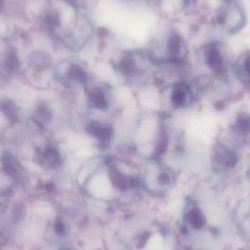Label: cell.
Listing matches in <instances>:
<instances>
[{"label":"cell","mask_w":250,"mask_h":250,"mask_svg":"<svg viewBox=\"0 0 250 250\" xmlns=\"http://www.w3.org/2000/svg\"><path fill=\"white\" fill-rule=\"evenodd\" d=\"M206 63L214 73L223 75L226 71V63L221 48L217 45H211L206 51Z\"/></svg>","instance_id":"cell-1"},{"label":"cell","mask_w":250,"mask_h":250,"mask_svg":"<svg viewBox=\"0 0 250 250\" xmlns=\"http://www.w3.org/2000/svg\"><path fill=\"white\" fill-rule=\"evenodd\" d=\"M42 161L48 167H54L60 163V156L57 150L52 147L47 148L42 156Z\"/></svg>","instance_id":"cell-9"},{"label":"cell","mask_w":250,"mask_h":250,"mask_svg":"<svg viewBox=\"0 0 250 250\" xmlns=\"http://www.w3.org/2000/svg\"><path fill=\"white\" fill-rule=\"evenodd\" d=\"M67 76L70 80L80 83H83L86 79V75L83 69L76 64H73L70 67Z\"/></svg>","instance_id":"cell-11"},{"label":"cell","mask_w":250,"mask_h":250,"mask_svg":"<svg viewBox=\"0 0 250 250\" xmlns=\"http://www.w3.org/2000/svg\"><path fill=\"white\" fill-rule=\"evenodd\" d=\"M232 131L239 135H246L250 132V114L242 112L238 114L233 126Z\"/></svg>","instance_id":"cell-3"},{"label":"cell","mask_w":250,"mask_h":250,"mask_svg":"<svg viewBox=\"0 0 250 250\" xmlns=\"http://www.w3.org/2000/svg\"><path fill=\"white\" fill-rule=\"evenodd\" d=\"M3 109L7 117L10 120H16L18 118L17 112H16V107L12 103L7 102L3 105Z\"/></svg>","instance_id":"cell-15"},{"label":"cell","mask_w":250,"mask_h":250,"mask_svg":"<svg viewBox=\"0 0 250 250\" xmlns=\"http://www.w3.org/2000/svg\"><path fill=\"white\" fill-rule=\"evenodd\" d=\"M51 114L46 107H41L35 114V120L37 123L41 124L44 122L48 121L51 118Z\"/></svg>","instance_id":"cell-13"},{"label":"cell","mask_w":250,"mask_h":250,"mask_svg":"<svg viewBox=\"0 0 250 250\" xmlns=\"http://www.w3.org/2000/svg\"><path fill=\"white\" fill-rule=\"evenodd\" d=\"M236 73L242 82L250 84V54L240 59L236 67Z\"/></svg>","instance_id":"cell-4"},{"label":"cell","mask_w":250,"mask_h":250,"mask_svg":"<svg viewBox=\"0 0 250 250\" xmlns=\"http://www.w3.org/2000/svg\"><path fill=\"white\" fill-rule=\"evenodd\" d=\"M183 45V41L180 36L176 34L171 35L168 42L169 54L171 57L177 58L182 52Z\"/></svg>","instance_id":"cell-8"},{"label":"cell","mask_w":250,"mask_h":250,"mask_svg":"<svg viewBox=\"0 0 250 250\" xmlns=\"http://www.w3.org/2000/svg\"><path fill=\"white\" fill-rule=\"evenodd\" d=\"M18 64H19V60H18L16 54L13 53H10L8 54V56L6 59V65L10 70H13L16 69L18 67Z\"/></svg>","instance_id":"cell-16"},{"label":"cell","mask_w":250,"mask_h":250,"mask_svg":"<svg viewBox=\"0 0 250 250\" xmlns=\"http://www.w3.org/2000/svg\"><path fill=\"white\" fill-rule=\"evenodd\" d=\"M113 184L120 189H126L129 185V181L121 172L118 170H113L111 173Z\"/></svg>","instance_id":"cell-12"},{"label":"cell","mask_w":250,"mask_h":250,"mask_svg":"<svg viewBox=\"0 0 250 250\" xmlns=\"http://www.w3.org/2000/svg\"><path fill=\"white\" fill-rule=\"evenodd\" d=\"M88 132L90 135L103 141H108L112 134V130L109 126L98 123H91L88 127Z\"/></svg>","instance_id":"cell-5"},{"label":"cell","mask_w":250,"mask_h":250,"mask_svg":"<svg viewBox=\"0 0 250 250\" xmlns=\"http://www.w3.org/2000/svg\"><path fill=\"white\" fill-rule=\"evenodd\" d=\"M90 102L97 108L104 109L107 107L106 99L101 89H95L91 92Z\"/></svg>","instance_id":"cell-10"},{"label":"cell","mask_w":250,"mask_h":250,"mask_svg":"<svg viewBox=\"0 0 250 250\" xmlns=\"http://www.w3.org/2000/svg\"><path fill=\"white\" fill-rule=\"evenodd\" d=\"M3 164H4V171L7 174L13 176H16L19 174V170L21 169L20 164L12 154L4 155Z\"/></svg>","instance_id":"cell-6"},{"label":"cell","mask_w":250,"mask_h":250,"mask_svg":"<svg viewBox=\"0 0 250 250\" xmlns=\"http://www.w3.org/2000/svg\"><path fill=\"white\" fill-rule=\"evenodd\" d=\"M213 161L220 168H230L234 167L237 163L238 155L223 144H219L214 150Z\"/></svg>","instance_id":"cell-2"},{"label":"cell","mask_w":250,"mask_h":250,"mask_svg":"<svg viewBox=\"0 0 250 250\" xmlns=\"http://www.w3.org/2000/svg\"><path fill=\"white\" fill-rule=\"evenodd\" d=\"M188 92L189 90L185 85H179L176 86L172 95V101L173 104L176 107L183 106L188 98Z\"/></svg>","instance_id":"cell-7"},{"label":"cell","mask_w":250,"mask_h":250,"mask_svg":"<svg viewBox=\"0 0 250 250\" xmlns=\"http://www.w3.org/2000/svg\"><path fill=\"white\" fill-rule=\"evenodd\" d=\"M189 218L191 219L192 223H194L196 227H201L204 225V218L201 211L197 208H193L189 212Z\"/></svg>","instance_id":"cell-14"}]
</instances>
